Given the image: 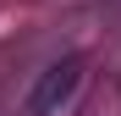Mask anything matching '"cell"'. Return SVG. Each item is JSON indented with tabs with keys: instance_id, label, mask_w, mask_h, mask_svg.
I'll list each match as a JSON object with an SVG mask.
<instances>
[{
	"instance_id": "cell-1",
	"label": "cell",
	"mask_w": 121,
	"mask_h": 116,
	"mask_svg": "<svg viewBox=\"0 0 121 116\" xmlns=\"http://www.w3.org/2000/svg\"><path fill=\"white\" fill-rule=\"evenodd\" d=\"M77 83H83V55H60V61L44 66L39 83L28 88V116H55V111L77 94Z\"/></svg>"
}]
</instances>
